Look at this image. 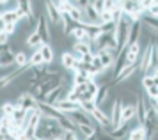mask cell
<instances>
[{"mask_svg":"<svg viewBox=\"0 0 158 140\" xmlns=\"http://www.w3.org/2000/svg\"><path fill=\"white\" fill-rule=\"evenodd\" d=\"M62 128L59 126V122L52 117H43L39 119V124H37L36 130V138L37 140H55L62 137Z\"/></svg>","mask_w":158,"mask_h":140,"instance_id":"obj_1","label":"cell"},{"mask_svg":"<svg viewBox=\"0 0 158 140\" xmlns=\"http://www.w3.org/2000/svg\"><path fill=\"white\" fill-rule=\"evenodd\" d=\"M36 32L41 35L43 44H50V41H52V27H50V21L46 20V16H44V13H39V14H37Z\"/></svg>","mask_w":158,"mask_h":140,"instance_id":"obj_2","label":"cell"},{"mask_svg":"<svg viewBox=\"0 0 158 140\" xmlns=\"http://www.w3.org/2000/svg\"><path fill=\"white\" fill-rule=\"evenodd\" d=\"M43 7L46 9L44 11V16L46 20L50 21V27H59L60 28V23H62V14L57 9L55 2H43Z\"/></svg>","mask_w":158,"mask_h":140,"instance_id":"obj_3","label":"cell"},{"mask_svg":"<svg viewBox=\"0 0 158 140\" xmlns=\"http://www.w3.org/2000/svg\"><path fill=\"white\" fill-rule=\"evenodd\" d=\"M16 108H22V110H37V99L30 94V92H22L18 99L15 101Z\"/></svg>","mask_w":158,"mask_h":140,"instance_id":"obj_4","label":"cell"},{"mask_svg":"<svg viewBox=\"0 0 158 140\" xmlns=\"http://www.w3.org/2000/svg\"><path fill=\"white\" fill-rule=\"evenodd\" d=\"M121 112H123V101L119 98H115L114 101H112V106H110V126H112V130H115V128L121 124Z\"/></svg>","mask_w":158,"mask_h":140,"instance_id":"obj_5","label":"cell"},{"mask_svg":"<svg viewBox=\"0 0 158 140\" xmlns=\"http://www.w3.org/2000/svg\"><path fill=\"white\" fill-rule=\"evenodd\" d=\"M153 68V60H151V41L146 44V48L142 50V57H140V62H139V71L142 75H148V71Z\"/></svg>","mask_w":158,"mask_h":140,"instance_id":"obj_6","label":"cell"},{"mask_svg":"<svg viewBox=\"0 0 158 140\" xmlns=\"http://www.w3.org/2000/svg\"><path fill=\"white\" fill-rule=\"evenodd\" d=\"M148 101L140 96V94H137L135 98V117L139 121V126H142L144 124V119H146V112H148Z\"/></svg>","mask_w":158,"mask_h":140,"instance_id":"obj_7","label":"cell"},{"mask_svg":"<svg viewBox=\"0 0 158 140\" xmlns=\"http://www.w3.org/2000/svg\"><path fill=\"white\" fill-rule=\"evenodd\" d=\"M110 91H112V85H110V84L100 85V89H98L96 96H94V103H96V106H98V108H101V106H103L108 99H110Z\"/></svg>","mask_w":158,"mask_h":140,"instance_id":"obj_8","label":"cell"},{"mask_svg":"<svg viewBox=\"0 0 158 140\" xmlns=\"http://www.w3.org/2000/svg\"><path fill=\"white\" fill-rule=\"evenodd\" d=\"M130 131H131L130 130V122H121L115 130L108 131V137H110V140H124V138H128Z\"/></svg>","mask_w":158,"mask_h":140,"instance_id":"obj_9","label":"cell"},{"mask_svg":"<svg viewBox=\"0 0 158 140\" xmlns=\"http://www.w3.org/2000/svg\"><path fill=\"white\" fill-rule=\"evenodd\" d=\"M140 23H142V27L153 34L155 37H158V18H153V16H148V14H144L142 18H140Z\"/></svg>","mask_w":158,"mask_h":140,"instance_id":"obj_10","label":"cell"},{"mask_svg":"<svg viewBox=\"0 0 158 140\" xmlns=\"http://www.w3.org/2000/svg\"><path fill=\"white\" fill-rule=\"evenodd\" d=\"M137 71H139V64H131V66H128V68L123 71L121 75H119V78H117L114 84H112V87H114V85H123V84H126V82H128L130 78L135 75Z\"/></svg>","mask_w":158,"mask_h":140,"instance_id":"obj_11","label":"cell"},{"mask_svg":"<svg viewBox=\"0 0 158 140\" xmlns=\"http://www.w3.org/2000/svg\"><path fill=\"white\" fill-rule=\"evenodd\" d=\"M142 37V23L140 21H133L131 27H130V34H128V44L139 43Z\"/></svg>","mask_w":158,"mask_h":140,"instance_id":"obj_12","label":"cell"},{"mask_svg":"<svg viewBox=\"0 0 158 140\" xmlns=\"http://www.w3.org/2000/svg\"><path fill=\"white\" fill-rule=\"evenodd\" d=\"M53 106L57 108L59 112H62V113H71V112H77V110H80V105H78V103H71V101H68V99L57 101Z\"/></svg>","mask_w":158,"mask_h":140,"instance_id":"obj_13","label":"cell"},{"mask_svg":"<svg viewBox=\"0 0 158 140\" xmlns=\"http://www.w3.org/2000/svg\"><path fill=\"white\" fill-rule=\"evenodd\" d=\"M0 18H2V21L6 25H9V23H15V25L20 23V16L16 13V7H13V9H4L2 14H0Z\"/></svg>","mask_w":158,"mask_h":140,"instance_id":"obj_14","label":"cell"},{"mask_svg":"<svg viewBox=\"0 0 158 140\" xmlns=\"http://www.w3.org/2000/svg\"><path fill=\"white\" fill-rule=\"evenodd\" d=\"M135 117V103H123L121 122H130Z\"/></svg>","mask_w":158,"mask_h":140,"instance_id":"obj_15","label":"cell"},{"mask_svg":"<svg viewBox=\"0 0 158 140\" xmlns=\"http://www.w3.org/2000/svg\"><path fill=\"white\" fill-rule=\"evenodd\" d=\"M94 55H98V59H100L101 66H103V69L108 71L112 66H114V60L115 57L112 55V53H107V51H98V53H94Z\"/></svg>","mask_w":158,"mask_h":140,"instance_id":"obj_16","label":"cell"},{"mask_svg":"<svg viewBox=\"0 0 158 140\" xmlns=\"http://www.w3.org/2000/svg\"><path fill=\"white\" fill-rule=\"evenodd\" d=\"M60 64H62V68H64L66 71H73V73L77 71V66H78V64L75 62V59L71 57L69 51H64V53H62V57H60Z\"/></svg>","mask_w":158,"mask_h":140,"instance_id":"obj_17","label":"cell"},{"mask_svg":"<svg viewBox=\"0 0 158 140\" xmlns=\"http://www.w3.org/2000/svg\"><path fill=\"white\" fill-rule=\"evenodd\" d=\"M139 55H140V43L128 44V53H126V57H128V64L130 66H131V64H137Z\"/></svg>","mask_w":158,"mask_h":140,"instance_id":"obj_18","label":"cell"},{"mask_svg":"<svg viewBox=\"0 0 158 140\" xmlns=\"http://www.w3.org/2000/svg\"><path fill=\"white\" fill-rule=\"evenodd\" d=\"M13 64H15V51L9 48L0 55V68H11Z\"/></svg>","mask_w":158,"mask_h":140,"instance_id":"obj_19","label":"cell"},{"mask_svg":"<svg viewBox=\"0 0 158 140\" xmlns=\"http://www.w3.org/2000/svg\"><path fill=\"white\" fill-rule=\"evenodd\" d=\"M25 44L29 46V48H36V50H39L41 46H43V39H41V35L37 34L36 30L32 32V34L27 37V41H25Z\"/></svg>","mask_w":158,"mask_h":140,"instance_id":"obj_20","label":"cell"},{"mask_svg":"<svg viewBox=\"0 0 158 140\" xmlns=\"http://www.w3.org/2000/svg\"><path fill=\"white\" fill-rule=\"evenodd\" d=\"M39 50H41V55H43V62L46 66L53 62V48H52L50 44H43Z\"/></svg>","mask_w":158,"mask_h":140,"instance_id":"obj_21","label":"cell"},{"mask_svg":"<svg viewBox=\"0 0 158 140\" xmlns=\"http://www.w3.org/2000/svg\"><path fill=\"white\" fill-rule=\"evenodd\" d=\"M15 64L18 68H27V66H29V55H27L23 50H18L15 53Z\"/></svg>","mask_w":158,"mask_h":140,"instance_id":"obj_22","label":"cell"},{"mask_svg":"<svg viewBox=\"0 0 158 140\" xmlns=\"http://www.w3.org/2000/svg\"><path fill=\"white\" fill-rule=\"evenodd\" d=\"M43 55H41V50H36L32 55L29 57V68H39L43 66Z\"/></svg>","mask_w":158,"mask_h":140,"instance_id":"obj_23","label":"cell"},{"mask_svg":"<svg viewBox=\"0 0 158 140\" xmlns=\"http://www.w3.org/2000/svg\"><path fill=\"white\" fill-rule=\"evenodd\" d=\"M71 50L77 51V53H80L82 57L87 55V53H93V48H91L89 44H84V43H75V44L71 46Z\"/></svg>","mask_w":158,"mask_h":140,"instance_id":"obj_24","label":"cell"},{"mask_svg":"<svg viewBox=\"0 0 158 140\" xmlns=\"http://www.w3.org/2000/svg\"><path fill=\"white\" fill-rule=\"evenodd\" d=\"M128 140H146V131L142 126H137L135 130H131L128 135Z\"/></svg>","mask_w":158,"mask_h":140,"instance_id":"obj_25","label":"cell"},{"mask_svg":"<svg viewBox=\"0 0 158 140\" xmlns=\"http://www.w3.org/2000/svg\"><path fill=\"white\" fill-rule=\"evenodd\" d=\"M85 28L84 27H80V25H77V27L71 30V34H69V37H73V39H77V43H80L84 37H85Z\"/></svg>","mask_w":158,"mask_h":140,"instance_id":"obj_26","label":"cell"},{"mask_svg":"<svg viewBox=\"0 0 158 140\" xmlns=\"http://www.w3.org/2000/svg\"><path fill=\"white\" fill-rule=\"evenodd\" d=\"M15 110H16V106H15V103H11V101H7V103H4V105L0 106L2 115H7V117H13Z\"/></svg>","mask_w":158,"mask_h":140,"instance_id":"obj_27","label":"cell"},{"mask_svg":"<svg viewBox=\"0 0 158 140\" xmlns=\"http://www.w3.org/2000/svg\"><path fill=\"white\" fill-rule=\"evenodd\" d=\"M96 108H98V106H96L94 101H82V103H80V110H82V112H85V113H89V115H91Z\"/></svg>","mask_w":158,"mask_h":140,"instance_id":"obj_28","label":"cell"},{"mask_svg":"<svg viewBox=\"0 0 158 140\" xmlns=\"http://www.w3.org/2000/svg\"><path fill=\"white\" fill-rule=\"evenodd\" d=\"M151 60H153V68H158V43L155 39L151 41Z\"/></svg>","mask_w":158,"mask_h":140,"instance_id":"obj_29","label":"cell"},{"mask_svg":"<svg viewBox=\"0 0 158 140\" xmlns=\"http://www.w3.org/2000/svg\"><path fill=\"white\" fill-rule=\"evenodd\" d=\"M25 117H27V110H22V108H16L15 113H13V121H16V122H18L20 126L23 124Z\"/></svg>","mask_w":158,"mask_h":140,"instance_id":"obj_30","label":"cell"},{"mask_svg":"<svg viewBox=\"0 0 158 140\" xmlns=\"http://www.w3.org/2000/svg\"><path fill=\"white\" fill-rule=\"evenodd\" d=\"M98 89H100V85L96 84V80H87V84H85V92H89L91 96H96Z\"/></svg>","mask_w":158,"mask_h":140,"instance_id":"obj_31","label":"cell"},{"mask_svg":"<svg viewBox=\"0 0 158 140\" xmlns=\"http://www.w3.org/2000/svg\"><path fill=\"white\" fill-rule=\"evenodd\" d=\"M140 84H142L144 89H149L153 85H156V82H155V78L151 76V75H144V76L140 78Z\"/></svg>","mask_w":158,"mask_h":140,"instance_id":"obj_32","label":"cell"},{"mask_svg":"<svg viewBox=\"0 0 158 140\" xmlns=\"http://www.w3.org/2000/svg\"><path fill=\"white\" fill-rule=\"evenodd\" d=\"M73 84H75V87L85 85V84H87V78L84 76L82 73H75V75H73Z\"/></svg>","mask_w":158,"mask_h":140,"instance_id":"obj_33","label":"cell"},{"mask_svg":"<svg viewBox=\"0 0 158 140\" xmlns=\"http://www.w3.org/2000/svg\"><path fill=\"white\" fill-rule=\"evenodd\" d=\"M146 92H148V96H149L151 101H156L158 99V85H153L149 89H146Z\"/></svg>","mask_w":158,"mask_h":140,"instance_id":"obj_34","label":"cell"},{"mask_svg":"<svg viewBox=\"0 0 158 140\" xmlns=\"http://www.w3.org/2000/svg\"><path fill=\"white\" fill-rule=\"evenodd\" d=\"M148 16H153V18H158V2H151V7L146 11Z\"/></svg>","mask_w":158,"mask_h":140,"instance_id":"obj_35","label":"cell"},{"mask_svg":"<svg viewBox=\"0 0 158 140\" xmlns=\"http://www.w3.org/2000/svg\"><path fill=\"white\" fill-rule=\"evenodd\" d=\"M62 140H78V137H77V133L64 131V133H62Z\"/></svg>","mask_w":158,"mask_h":140,"instance_id":"obj_36","label":"cell"},{"mask_svg":"<svg viewBox=\"0 0 158 140\" xmlns=\"http://www.w3.org/2000/svg\"><path fill=\"white\" fill-rule=\"evenodd\" d=\"M93 7H94V11L98 14L103 13V2H93Z\"/></svg>","mask_w":158,"mask_h":140,"instance_id":"obj_37","label":"cell"},{"mask_svg":"<svg viewBox=\"0 0 158 140\" xmlns=\"http://www.w3.org/2000/svg\"><path fill=\"white\" fill-rule=\"evenodd\" d=\"M6 32V23L2 21V18H0V34H4Z\"/></svg>","mask_w":158,"mask_h":140,"instance_id":"obj_38","label":"cell"},{"mask_svg":"<svg viewBox=\"0 0 158 140\" xmlns=\"http://www.w3.org/2000/svg\"><path fill=\"white\" fill-rule=\"evenodd\" d=\"M151 76L155 78V82H156V85H158V68H155V73H153Z\"/></svg>","mask_w":158,"mask_h":140,"instance_id":"obj_39","label":"cell"},{"mask_svg":"<svg viewBox=\"0 0 158 140\" xmlns=\"http://www.w3.org/2000/svg\"><path fill=\"white\" fill-rule=\"evenodd\" d=\"M55 140H62V137H60V138H55Z\"/></svg>","mask_w":158,"mask_h":140,"instance_id":"obj_40","label":"cell"},{"mask_svg":"<svg viewBox=\"0 0 158 140\" xmlns=\"http://www.w3.org/2000/svg\"><path fill=\"white\" fill-rule=\"evenodd\" d=\"M156 103H158V101H156Z\"/></svg>","mask_w":158,"mask_h":140,"instance_id":"obj_41","label":"cell"},{"mask_svg":"<svg viewBox=\"0 0 158 140\" xmlns=\"http://www.w3.org/2000/svg\"><path fill=\"white\" fill-rule=\"evenodd\" d=\"M6 140H7V138H6Z\"/></svg>","mask_w":158,"mask_h":140,"instance_id":"obj_42","label":"cell"}]
</instances>
